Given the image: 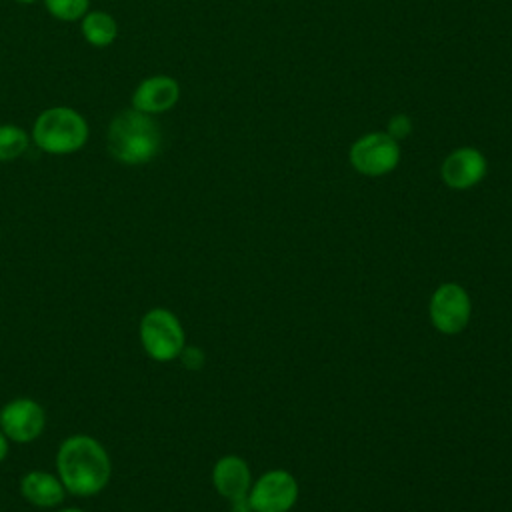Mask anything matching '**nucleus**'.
Instances as JSON below:
<instances>
[{"label": "nucleus", "instance_id": "nucleus-1", "mask_svg": "<svg viewBox=\"0 0 512 512\" xmlns=\"http://www.w3.org/2000/svg\"><path fill=\"white\" fill-rule=\"evenodd\" d=\"M56 472L66 492L94 496L108 486L112 462L106 448L94 436L72 434L58 446Z\"/></svg>", "mask_w": 512, "mask_h": 512}, {"label": "nucleus", "instance_id": "nucleus-2", "mask_svg": "<svg viewBox=\"0 0 512 512\" xmlns=\"http://www.w3.org/2000/svg\"><path fill=\"white\" fill-rule=\"evenodd\" d=\"M162 148V132L154 116L134 108L120 110L108 124L106 150L124 166L152 162Z\"/></svg>", "mask_w": 512, "mask_h": 512}, {"label": "nucleus", "instance_id": "nucleus-3", "mask_svg": "<svg viewBox=\"0 0 512 512\" xmlns=\"http://www.w3.org/2000/svg\"><path fill=\"white\" fill-rule=\"evenodd\" d=\"M88 122L72 106H50L42 110L32 126V142L46 154L66 156L88 142Z\"/></svg>", "mask_w": 512, "mask_h": 512}, {"label": "nucleus", "instance_id": "nucleus-4", "mask_svg": "<svg viewBox=\"0 0 512 512\" xmlns=\"http://www.w3.org/2000/svg\"><path fill=\"white\" fill-rule=\"evenodd\" d=\"M138 336L144 352L156 362L176 360L186 344L184 328L168 308L148 310L140 320Z\"/></svg>", "mask_w": 512, "mask_h": 512}, {"label": "nucleus", "instance_id": "nucleus-5", "mask_svg": "<svg viewBox=\"0 0 512 512\" xmlns=\"http://www.w3.org/2000/svg\"><path fill=\"white\" fill-rule=\"evenodd\" d=\"M350 164L364 176H384L400 162V146L388 132H368L354 140L348 152Z\"/></svg>", "mask_w": 512, "mask_h": 512}, {"label": "nucleus", "instance_id": "nucleus-6", "mask_svg": "<svg viewBox=\"0 0 512 512\" xmlns=\"http://www.w3.org/2000/svg\"><path fill=\"white\" fill-rule=\"evenodd\" d=\"M298 498V482L286 470H270L250 486L252 512H288Z\"/></svg>", "mask_w": 512, "mask_h": 512}, {"label": "nucleus", "instance_id": "nucleus-7", "mask_svg": "<svg viewBox=\"0 0 512 512\" xmlns=\"http://www.w3.org/2000/svg\"><path fill=\"white\" fill-rule=\"evenodd\" d=\"M46 426L44 408L32 398H14L0 410V430L10 442H34Z\"/></svg>", "mask_w": 512, "mask_h": 512}, {"label": "nucleus", "instance_id": "nucleus-8", "mask_svg": "<svg viewBox=\"0 0 512 512\" xmlns=\"http://www.w3.org/2000/svg\"><path fill=\"white\" fill-rule=\"evenodd\" d=\"M472 304L466 290L458 284H442L430 300L432 324L444 334H456L466 328L470 320Z\"/></svg>", "mask_w": 512, "mask_h": 512}, {"label": "nucleus", "instance_id": "nucleus-9", "mask_svg": "<svg viewBox=\"0 0 512 512\" xmlns=\"http://www.w3.org/2000/svg\"><path fill=\"white\" fill-rule=\"evenodd\" d=\"M486 170H488V162L478 148L460 146L444 158L440 166V176L448 188L468 190L478 182H482V178L486 176Z\"/></svg>", "mask_w": 512, "mask_h": 512}, {"label": "nucleus", "instance_id": "nucleus-10", "mask_svg": "<svg viewBox=\"0 0 512 512\" xmlns=\"http://www.w3.org/2000/svg\"><path fill=\"white\" fill-rule=\"evenodd\" d=\"M180 100V84L168 74H154L138 82L132 92V106L138 112L156 116L176 106Z\"/></svg>", "mask_w": 512, "mask_h": 512}, {"label": "nucleus", "instance_id": "nucleus-11", "mask_svg": "<svg viewBox=\"0 0 512 512\" xmlns=\"http://www.w3.org/2000/svg\"><path fill=\"white\" fill-rule=\"evenodd\" d=\"M212 482L218 494L224 498L238 500L250 492V468L240 456H222L212 470Z\"/></svg>", "mask_w": 512, "mask_h": 512}, {"label": "nucleus", "instance_id": "nucleus-12", "mask_svg": "<svg viewBox=\"0 0 512 512\" xmlns=\"http://www.w3.org/2000/svg\"><path fill=\"white\" fill-rule=\"evenodd\" d=\"M20 492L26 502L38 508H56L62 504L66 488L58 474H50L46 470H30L20 480Z\"/></svg>", "mask_w": 512, "mask_h": 512}, {"label": "nucleus", "instance_id": "nucleus-13", "mask_svg": "<svg viewBox=\"0 0 512 512\" xmlns=\"http://www.w3.org/2000/svg\"><path fill=\"white\" fill-rule=\"evenodd\" d=\"M80 32L94 48H106L118 38V24L106 10H88L80 18Z\"/></svg>", "mask_w": 512, "mask_h": 512}, {"label": "nucleus", "instance_id": "nucleus-14", "mask_svg": "<svg viewBox=\"0 0 512 512\" xmlns=\"http://www.w3.org/2000/svg\"><path fill=\"white\" fill-rule=\"evenodd\" d=\"M30 146V134L18 124H0V162L18 160Z\"/></svg>", "mask_w": 512, "mask_h": 512}, {"label": "nucleus", "instance_id": "nucleus-15", "mask_svg": "<svg viewBox=\"0 0 512 512\" xmlns=\"http://www.w3.org/2000/svg\"><path fill=\"white\" fill-rule=\"evenodd\" d=\"M48 14L60 22H76L88 12L90 0H42Z\"/></svg>", "mask_w": 512, "mask_h": 512}, {"label": "nucleus", "instance_id": "nucleus-16", "mask_svg": "<svg viewBox=\"0 0 512 512\" xmlns=\"http://www.w3.org/2000/svg\"><path fill=\"white\" fill-rule=\"evenodd\" d=\"M394 140H402L406 138L410 132H412V120L404 114V112H398L394 114L390 120H388V130H386Z\"/></svg>", "mask_w": 512, "mask_h": 512}, {"label": "nucleus", "instance_id": "nucleus-17", "mask_svg": "<svg viewBox=\"0 0 512 512\" xmlns=\"http://www.w3.org/2000/svg\"><path fill=\"white\" fill-rule=\"evenodd\" d=\"M180 356H182V362H184L188 368H200V366H202V360H204V356H202V352H200L198 348H186V346H184V350L180 352Z\"/></svg>", "mask_w": 512, "mask_h": 512}, {"label": "nucleus", "instance_id": "nucleus-18", "mask_svg": "<svg viewBox=\"0 0 512 512\" xmlns=\"http://www.w3.org/2000/svg\"><path fill=\"white\" fill-rule=\"evenodd\" d=\"M8 438H6V434L0 430V462L8 456Z\"/></svg>", "mask_w": 512, "mask_h": 512}, {"label": "nucleus", "instance_id": "nucleus-19", "mask_svg": "<svg viewBox=\"0 0 512 512\" xmlns=\"http://www.w3.org/2000/svg\"><path fill=\"white\" fill-rule=\"evenodd\" d=\"M56 512H84V510H80V508H60Z\"/></svg>", "mask_w": 512, "mask_h": 512}, {"label": "nucleus", "instance_id": "nucleus-20", "mask_svg": "<svg viewBox=\"0 0 512 512\" xmlns=\"http://www.w3.org/2000/svg\"><path fill=\"white\" fill-rule=\"evenodd\" d=\"M14 2H18V4H34L38 0H14Z\"/></svg>", "mask_w": 512, "mask_h": 512}]
</instances>
